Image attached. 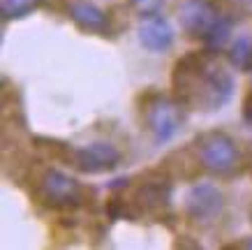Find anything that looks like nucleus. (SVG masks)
I'll return each mask as SVG.
<instances>
[{
	"instance_id": "obj_7",
	"label": "nucleus",
	"mask_w": 252,
	"mask_h": 250,
	"mask_svg": "<svg viewBox=\"0 0 252 250\" xmlns=\"http://www.w3.org/2000/svg\"><path fill=\"white\" fill-rule=\"evenodd\" d=\"M74 162L86 174H99V172H109L118 167L121 151L109 142H93L74 151Z\"/></svg>"
},
{
	"instance_id": "obj_9",
	"label": "nucleus",
	"mask_w": 252,
	"mask_h": 250,
	"mask_svg": "<svg viewBox=\"0 0 252 250\" xmlns=\"http://www.w3.org/2000/svg\"><path fill=\"white\" fill-rule=\"evenodd\" d=\"M67 12H69V16H72V21L79 23L86 31L102 33L107 28V14H104L97 5L88 2V0H72L67 5Z\"/></svg>"
},
{
	"instance_id": "obj_3",
	"label": "nucleus",
	"mask_w": 252,
	"mask_h": 250,
	"mask_svg": "<svg viewBox=\"0 0 252 250\" xmlns=\"http://www.w3.org/2000/svg\"><path fill=\"white\" fill-rule=\"evenodd\" d=\"M197 155L208 172L218 176H229L238 167V148L229 135L220 130L204 132L197 139Z\"/></svg>"
},
{
	"instance_id": "obj_15",
	"label": "nucleus",
	"mask_w": 252,
	"mask_h": 250,
	"mask_svg": "<svg viewBox=\"0 0 252 250\" xmlns=\"http://www.w3.org/2000/svg\"><path fill=\"white\" fill-rule=\"evenodd\" d=\"M243 116H245V121L252 123V95L243 102Z\"/></svg>"
},
{
	"instance_id": "obj_14",
	"label": "nucleus",
	"mask_w": 252,
	"mask_h": 250,
	"mask_svg": "<svg viewBox=\"0 0 252 250\" xmlns=\"http://www.w3.org/2000/svg\"><path fill=\"white\" fill-rule=\"evenodd\" d=\"M130 2L137 12H141L144 16H151V14H158V9L162 7L164 0H130Z\"/></svg>"
},
{
	"instance_id": "obj_5",
	"label": "nucleus",
	"mask_w": 252,
	"mask_h": 250,
	"mask_svg": "<svg viewBox=\"0 0 252 250\" xmlns=\"http://www.w3.org/2000/svg\"><path fill=\"white\" fill-rule=\"evenodd\" d=\"M222 204H224V197L220 188H215L211 183H197L185 195V213L197 222L215 220L222 211Z\"/></svg>"
},
{
	"instance_id": "obj_4",
	"label": "nucleus",
	"mask_w": 252,
	"mask_h": 250,
	"mask_svg": "<svg viewBox=\"0 0 252 250\" xmlns=\"http://www.w3.org/2000/svg\"><path fill=\"white\" fill-rule=\"evenodd\" d=\"M39 195L46 204L56 206H77L81 202V185L77 179L61 172V169H49L42 181H39Z\"/></svg>"
},
{
	"instance_id": "obj_10",
	"label": "nucleus",
	"mask_w": 252,
	"mask_h": 250,
	"mask_svg": "<svg viewBox=\"0 0 252 250\" xmlns=\"http://www.w3.org/2000/svg\"><path fill=\"white\" fill-rule=\"evenodd\" d=\"M137 204L144 209L146 213L155 211V209H162V206L169 204V185L167 181H151L144 183L137 192Z\"/></svg>"
},
{
	"instance_id": "obj_1",
	"label": "nucleus",
	"mask_w": 252,
	"mask_h": 250,
	"mask_svg": "<svg viewBox=\"0 0 252 250\" xmlns=\"http://www.w3.org/2000/svg\"><path fill=\"white\" fill-rule=\"evenodd\" d=\"M218 51H192L176 63L171 86L176 100L185 107L199 111H218L234 95V76L222 61L215 56Z\"/></svg>"
},
{
	"instance_id": "obj_6",
	"label": "nucleus",
	"mask_w": 252,
	"mask_h": 250,
	"mask_svg": "<svg viewBox=\"0 0 252 250\" xmlns=\"http://www.w3.org/2000/svg\"><path fill=\"white\" fill-rule=\"evenodd\" d=\"M178 16H181L183 31L188 35H192V37H201V39H206V35L222 19L220 12L208 0H188V2L181 5Z\"/></svg>"
},
{
	"instance_id": "obj_13",
	"label": "nucleus",
	"mask_w": 252,
	"mask_h": 250,
	"mask_svg": "<svg viewBox=\"0 0 252 250\" xmlns=\"http://www.w3.org/2000/svg\"><path fill=\"white\" fill-rule=\"evenodd\" d=\"M229 35H231V21L222 16L220 21H218V26H215L213 31L206 35V39H204V42H206V46L211 49V51H220L222 46L227 44Z\"/></svg>"
},
{
	"instance_id": "obj_2",
	"label": "nucleus",
	"mask_w": 252,
	"mask_h": 250,
	"mask_svg": "<svg viewBox=\"0 0 252 250\" xmlns=\"http://www.w3.org/2000/svg\"><path fill=\"white\" fill-rule=\"evenodd\" d=\"M183 109L185 105L181 100L167 98V95H160V93H153L146 100L144 121L158 146L167 144L169 139L178 132V128L183 125Z\"/></svg>"
},
{
	"instance_id": "obj_8",
	"label": "nucleus",
	"mask_w": 252,
	"mask_h": 250,
	"mask_svg": "<svg viewBox=\"0 0 252 250\" xmlns=\"http://www.w3.org/2000/svg\"><path fill=\"white\" fill-rule=\"evenodd\" d=\"M137 35H139L141 46L153 53L167 51L169 46L174 44V28H171V23L160 14L146 16L144 21L139 23Z\"/></svg>"
},
{
	"instance_id": "obj_16",
	"label": "nucleus",
	"mask_w": 252,
	"mask_h": 250,
	"mask_svg": "<svg viewBox=\"0 0 252 250\" xmlns=\"http://www.w3.org/2000/svg\"><path fill=\"white\" fill-rule=\"evenodd\" d=\"M243 248H252V239H250V241H245V243H243Z\"/></svg>"
},
{
	"instance_id": "obj_11",
	"label": "nucleus",
	"mask_w": 252,
	"mask_h": 250,
	"mask_svg": "<svg viewBox=\"0 0 252 250\" xmlns=\"http://www.w3.org/2000/svg\"><path fill=\"white\" fill-rule=\"evenodd\" d=\"M39 7V0H0V14L5 21L23 19Z\"/></svg>"
},
{
	"instance_id": "obj_12",
	"label": "nucleus",
	"mask_w": 252,
	"mask_h": 250,
	"mask_svg": "<svg viewBox=\"0 0 252 250\" xmlns=\"http://www.w3.org/2000/svg\"><path fill=\"white\" fill-rule=\"evenodd\" d=\"M229 61L238 70H250L252 65V37H238L229 49Z\"/></svg>"
}]
</instances>
